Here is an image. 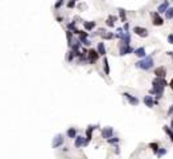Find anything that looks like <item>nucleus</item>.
<instances>
[{"instance_id":"36","label":"nucleus","mask_w":173,"mask_h":159,"mask_svg":"<svg viewBox=\"0 0 173 159\" xmlns=\"http://www.w3.org/2000/svg\"><path fill=\"white\" fill-rule=\"evenodd\" d=\"M57 21H58V23H62V21H64V17H61V16H57Z\"/></svg>"},{"instance_id":"24","label":"nucleus","mask_w":173,"mask_h":159,"mask_svg":"<svg viewBox=\"0 0 173 159\" xmlns=\"http://www.w3.org/2000/svg\"><path fill=\"white\" fill-rule=\"evenodd\" d=\"M165 19L166 20H173V7H169L165 12Z\"/></svg>"},{"instance_id":"23","label":"nucleus","mask_w":173,"mask_h":159,"mask_svg":"<svg viewBox=\"0 0 173 159\" xmlns=\"http://www.w3.org/2000/svg\"><path fill=\"white\" fill-rule=\"evenodd\" d=\"M66 39H67V45L71 47V45H73V32L66 31Z\"/></svg>"},{"instance_id":"26","label":"nucleus","mask_w":173,"mask_h":159,"mask_svg":"<svg viewBox=\"0 0 173 159\" xmlns=\"http://www.w3.org/2000/svg\"><path fill=\"white\" fill-rule=\"evenodd\" d=\"M114 37H115V35H114V33H111V32H107V31L102 35V39H103V40H111V39H114Z\"/></svg>"},{"instance_id":"7","label":"nucleus","mask_w":173,"mask_h":159,"mask_svg":"<svg viewBox=\"0 0 173 159\" xmlns=\"http://www.w3.org/2000/svg\"><path fill=\"white\" fill-rule=\"evenodd\" d=\"M100 54L98 53V51L96 49H88L87 52V61L90 62V64H95L96 60L99 58Z\"/></svg>"},{"instance_id":"22","label":"nucleus","mask_w":173,"mask_h":159,"mask_svg":"<svg viewBox=\"0 0 173 159\" xmlns=\"http://www.w3.org/2000/svg\"><path fill=\"white\" fill-rule=\"evenodd\" d=\"M119 17H120V20H122V23H127V13H126V9L119 8Z\"/></svg>"},{"instance_id":"12","label":"nucleus","mask_w":173,"mask_h":159,"mask_svg":"<svg viewBox=\"0 0 173 159\" xmlns=\"http://www.w3.org/2000/svg\"><path fill=\"white\" fill-rule=\"evenodd\" d=\"M143 102H144V105L147 106V108H153L155 105H156V102H155V98L153 96H145V97L143 98Z\"/></svg>"},{"instance_id":"4","label":"nucleus","mask_w":173,"mask_h":159,"mask_svg":"<svg viewBox=\"0 0 173 159\" xmlns=\"http://www.w3.org/2000/svg\"><path fill=\"white\" fill-rule=\"evenodd\" d=\"M64 143H65V138H64V135H62V134H56L54 138H53V141H52V147L58 148V147H61Z\"/></svg>"},{"instance_id":"9","label":"nucleus","mask_w":173,"mask_h":159,"mask_svg":"<svg viewBox=\"0 0 173 159\" xmlns=\"http://www.w3.org/2000/svg\"><path fill=\"white\" fill-rule=\"evenodd\" d=\"M123 97L126 98L128 104H130V105H132V106H138L139 104H140V100H139L138 97L132 96V94H130V93H123Z\"/></svg>"},{"instance_id":"33","label":"nucleus","mask_w":173,"mask_h":159,"mask_svg":"<svg viewBox=\"0 0 173 159\" xmlns=\"http://www.w3.org/2000/svg\"><path fill=\"white\" fill-rule=\"evenodd\" d=\"M166 41H168V44H172V45H173V33L168 35V37H166Z\"/></svg>"},{"instance_id":"8","label":"nucleus","mask_w":173,"mask_h":159,"mask_svg":"<svg viewBox=\"0 0 173 159\" xmlns=\"http://www.w3.org/2000/svg\"><path fill=\"white\" fill-rule=\"evenodd\" d=\"M100 134H102V138H104V139L107 141V139H110V138L114 137V129H112L111 126H106V127L102 129Z\"/></svg>"},{"instance_id":"28","label":"nucleus","mask_w":173,"mask_h":159,"mask_svg":"<svg viewBox=\"0 0 173 159\" xmlns=\"http://www.w3.org/2000/svg\"><path fill=\"white\" fill-rule=\"evenodd\" d=\"M64 4H65V0H57V1L54 3V8H56V9H60Z\"/></svg>"},{"instance_id":"6","label":"nucleus","mask_w":173,"mask_h":159,"mask_svg":"<svg viewBox=\"0 0 173 159\" xmlns=\"http://www.w3.org/2000/svg\"><path fill=\"white\" fill-rule=\"evenodd\" d=\"M135 53V49L131 45H126V44H119V54L120 56H126V54Z\"/></svg>"},{"instance_id":"29","label":"nucleus","mask_w":173,"mask_h":159,"mask_svg":"<svg viewBox=\"0 0 173 159\" xmlns=\"http://www.w3.org/2000/svg\"><path fill=\"white\" fill-rule=\"evenodd\" d=\"M106 25H107V27H110V28H114V27H115V21H114L111 17H108V19L106 20Z\"/></svg>"},{"instance_id":"25","label":"nucleus","mask_w":173,"mask_h":159,"mask_svg":"<svg viewBox=\"0 0 173 159\" xmlns=\"http://www.w3.org/2000/svg\"><path fill=\"white\" fill-rule=\"evenodd\" d=\"M166 152H168V150H166L165 147H160L157 154H156V156H157V158H163L164 155H166Z\"/></svg>"},{"instance_id":"3","label":"nucleus","mask_w":173,"mask_h":159,"mask_svg":"<svg viewBox=\"0 0 173 159\" xmlns=\"http://www.w3.org/2000/svg\"><path fill=\"white\" fill-rule=\"evenodd\" d=\"M151 17H152V24L155 27H161L164 25V19H163L159 12H151Z\"/></svg>"},{"instance_id":"39","label":"nucleus","mask_w":173,"mask_h":159,"mask_svg":"<svg viewBox=\"0 0 173 159\" xmlns=\"http://www.w3.org/2000/svg\"><path fill=\"white\" fill-rule=\"evenodd\" d=\"M169 127H170V129H172V130H173V119L170 121V125H169Z\"/></svg>"},{"instance_id":"16","label":"nucleus","mask_w":173,"mask_h":159,"mask_svg":"<svg viewBox=\"0 0 173 159\" xmlns=\"http://www.w3.org/2000/svg\"><path fill=\"white\" fill-rule=\"evenodd\" d=\"M95 27H96V23H95V21H83V28H85L86 32L92 31V29H94Z\"/></svg>"},{"instance_id":"1","label":"nucleus","mask_w":173,"mask_h":159,"mask_svg":"<svg viewBox=\"0 0 173 159\" xmlns=\"http://www.w3.org/2000/svg\"><path fill=\"white\" fill-rule=\"evenodd\" d=\"M169 84L165 81V78H159L156 77L152 81V88H151L149 93L152 96H156L155 98V102H156V105L159 104V100L163 97V94H164V89H165V86H168Z\"/></svg>"},{"instance_id":"27","label":"nucleus","mask_w":173,"mask_h":159,"mask_svg":"<svg viewBox=\"0 0 173 159\" xmlns=\"http://www.w3.org/2000/svg\"><path fill=\"white\" fill-rule=\"evenodd\" d=\"M107 142L110 144H118L120 142V138H118V137H112V138H110V139H107Z\"/></svg>"},{"instance_id":"14","label":"nucleus","mask_w":173,"mask_h":159,"mask_svg":"<svg viewBox=\"0 0 173 159\" xmlns=\"http://www.w3.org/2000/svg\"><path fill=\"white\" fill-rule=\"evenodd\" d=\"M135 56L136 57H139V60L140 58H144V57H147V53H145V48L144 47H140V48H136L135 49Z\"/></svg>"},{"instance_id":"15","label":"nucleus","mask_w":173,"mask_h":159,"mask_svg":"<svg viewBox=\"0 0 173 159\" xmlns=\"http://www.w3.org/2000/svg\"><path fill=\"white\" fill-rule=\"evenodd\" d=\"M168 8H169V1H168V0H164V1L157 7V12L159 13H165Z\"/></svg>"},{"instance_id":"18","label":"nucleus","mask_w":173,"mask_h":159,"mask_svg":"<svg viewBox=\"0 0 173 159\" xmlns=\"http://www.w3.org/2000/svg\"><path fill=\"white\" fill-rule=\"evenodd\" d=\"M96 51H98V53L100 54V56H106V53H107V51H106V45H104V43H98V45H96Z\"/></svg>"},{"instance_id":"35","label":"nucleus","mask_w":173,"mask_h":159,"mask_svg":"<svg viewBox=\"0 0 173 159\" xmlns=\"http://www.w3.org/2000/svg\"><path fill=\"white\" fill-rule=\"evenodd\" d=\"M123 29H124V32H128V31H130V24H128V23H124Z\"/></svg>"},{"instance_id":"37","label":"nucleus","mask_w":173,"mask_h":159,"mask_svg":"<svg viewBox=\"0 0 173 159\" xmlns=\"http://www.w3.org/2000/svg\"><path fill=\"white\" fill-rule=\"evenodd\" d=\"M169 88H170V89H172V92H173V78H172V80H170V81H169Z\"/></svg>"},{"instance_id":"11","label":"nucleus","mask_w":173,"mask_h":159,"mask_svg":"<svg viewBox=\"0 0 173 159\" xmlns=\"http://www.w3.org/2000/svg\"><path fill=\"white\" fill-rule=\"evenodd\" d=\"M153 74L159 78H165L166 77V68L165 66H157L156 69L153 70Z\"/></svg>"},{"instance_id":"32","label":"nucleus","mask_w":173,"mask_h":159,"mask_svg":"<svg viewBox=\"0 0 173 159\" xmlns=\"http://www.w3.org/2000/svg\"><path fill=\"white\" fill-rule=\"evenodd\" d=\"M78 0H70L69 3H67V8H74L75 7V4H77Z\"/></svg>"},{"instance_id":"2","label":"nucleus","mask_w":173,"mask_h":159,"mask_svg":"<svg viewBox=\"0 0 173 159\" xmlns=\"http://www.w3.org/2000/svg\"><path fill=\"white\" fill-rule=\"evenodd\" d=\"M153 65H155V60L152 56H147V57L140 58V60L135 62V66L142 70H151L153 68Z\"/></svg>"},{"instance_id":"30","label":"nucleus","mask_w":173,"mask_h":159,"mask_svg":"<svg viewBox=\"0 0 173 159\" xmlns=\"http://www.w3.org/2000/svg\"><path fill=\"white\" fill-rule=\"evenodd\" d=\"M78 37H79V40H82V39H87V37H88V32L81 31V32H79V35H78Z\"/></svg>"},{"instance_id":"38","label":"nucleus","mask_w":173,"mask_h":159,"mask_svg":"<svg viewBox=\"0 0 173 159\" xmlns=\"http://www.w3.org/2000/svg\"><path fill=\"white\" fill-rule=\"evenodd\" d=\"M166 53H168V54H169V56H170V57H172V60H173V52H166Z\"/></svg>"},{"instance_id":"17","label":"nucleus","mask_w":173,"mask_h":159,"mask_svg":"<svg viewBox=\"0 0 173 159\" xmlns=\"http://www.w3.org/2000/svg\"><path fill=\"white\" fill-rule=\"evenodd\" d=\"M66 135H67V138H70V139H75V138H77V129L69 127L67 131H66Z\"/></svg>"},{"instance_id":"31","label":"nucleus","mask_w":173,"mask_h":159,"mask_svg":"<svg viewBox=\"0 0 173 159\" xmlns=\"http://www.w3.org/2000/svg\"><path fill=\"white\" fill-rule=\"evenodd\" d=\"M79 41H81L82 45H85V47H90V45H91V41L88 39H82V40H79Z\"/></svg>"},{"instance_id":"20","label":"nucleus","mask_w":173,"mask_h":159,"mask_svg":"<svg viewBox=\"0 0 173 159\" xmlns=\"http://www.w3.org/2000/svg\"><path fill=\"white\" fill-rule=\"evenodd\" d=\"M148 148H151V150H152V152L156 155V154H157V151H159V148H160V146H159L157 142H151V143L148 144Z\"/></svg>"},{"instance_id":"21","label":"nucleus","mask_w":173,"mask_h":159,"mask_svg":"<svg viewBox=\"0 0 173 159\" xmlns=\"http://www.w3.org/2000/svg\"><path fill=\"white\" fill-rule=\"evenodd\" d=\"M163 130L165 131V134L168 137H169V139H170V142L173 143V130L169 127V126H163Z\"/></svg>"},{"instance_id":"5","label":"nucleus","mask_w":173,"mask_h":159,"mask_svg":"<svg viewBox=\"0 0 173 159\" xmlns=\"http://www.w3.org/2000/svg\"><path fill=\"white\" fill-rule=\"evenodd\" d=\"M132 32H134L136 36H139V37H148L149 36V32H148V29L144 27H139V25H136V27H134V29H132Z\"/></svg>"},{"instance_id":"34","label":"nucleus","mask_w":173,"mask_h":159,"mask_svg":"<svg viewBox=\"0 0 173 159\" xmlns=\"http://www.w3.org/2000/svg\"><path fill=\"white\" fill-rule=\"evenodd\" d=\"M166 114H168V117H172L173 115V105H170L169 108H168V111H166Z\"/></svg>"},{"instance_id":"13","label":"nucleus","mask_w":173,"mask_h":159,"mask_svg":"<svg viewBox=\"0 0 173 159\" xmlns=\"http://www.w3.org/2000/svg\"><path fill=\"white\" fill-rule=\"evenodd\" d=\"M85 141H86V137L77 135V138L74 139V147H75V148H81L82 146H85Z\"/></svg>"},{"instance_id":"19","label":"nucleus","mask_w":173,"mask_h":159,"mask_svg":"<svg viewBox=\"0 0 173 159\" xmlns=\"http://www.w3.org/2000/svg\"><path fill=\"white\" fill-rule=\"evenodd\" d=\"M103 70L106 76H110V64H108V60L106 56L103 57Z\"/></svg>"},{"instance_id":"10","label":"nucleus","mask_w":173,"mask_h":159,"mask_svg":"<svg viewBox=\"0 0 173 159\" xmlns=\"http://www.w3.org/2000/svg\"><path fill=\"white\" fill-rule=\"evenodd\" d=\"M95 129H98V126H94V125H90V126H87V129H86V141H85V146H87L90 142H91L92 139V131L95 130Z\"/></svg>"}]
</instances>
